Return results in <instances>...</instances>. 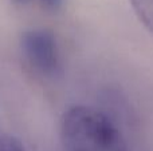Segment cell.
<instances>
[{"label": "cell", "instance_id": "cell-1", "mask_svg": "<svg viewBox=\"0 0 153 151\" xmlns=\"http://www.w3.org/2000/svg\"><path fill=\"white\" fill-rule=\"evenodd\" d=\"M63 151H128L121 131L103 112L87 106L70 107L62 117Z\"/></svg>", "mask_w": 153, "mask_h": 151}, {"label": "cell", "instance_id": "cell-2", "mask_svg": "<svg viewBox=\"0 0 153 151\" xmlns=\"http://www.w3.org/2000/svg\"><path fill=\"white\" fill-rule=\"evenodd\" d=\"M20 47L24 59L35 72L46 78H54L61 72V56L56 39L50 31L30 29L22 35Z\"/></svg>", "mask_w": 153, "mask_h": 151}, {"label": "cell", "instance_id": "cell-3", "mask_svg": "<svg viewBox=\"0 0 153 151\" xmlns=\"http://www.w3.org/2000/svg\"><path fill=\"white\" fill-rule=\"evenodd\" d=\"M130 4L140 21L153 34V0H130Z\"/></svg>", "mask_w": 153, "mask_h": 151}, {"label": "cell", "instance_id": "cell-4", "mask_svg": "<svg viewBox=\"0 0 153 151\" xmlns=\"http://www.w3.org/2000/svg\"><path fill=\"white\" fill-rule=\"evenodd\" d=\"M0 151H26L23 144L10 135H0Z\"/></svg>", "mask_w": 153, "mask_h": 151}, {"label": "cell", "instance_id": "cell-5", "mask_svg": "<svg viewBox=\"0 0 153 151\" xmlns=\"http://www.w3.org/2000/svg\"><path fill=\"white\" fill-rule=\"evenodd\" d=\"M36 3H39L40 5H43L45 8L51 11H56L62 7L63 4V0H35Z\"/></svg>", "mask_w": 153, "mask_h": 151}, {"label": "cell", "instance_id": "cell-6", "mask_svg": "<svg viewBox=\"0 0 153 151\" xmlns=\"http://www.w3.org/2000/svg\"><path fill=\"white\" fill-rule=\"evenodd\" d=\"M15 4H26V3H28V1H31V0H12Z\"/></svg>", "mask_w": 153, "mask_h": 151}]
</instances>
